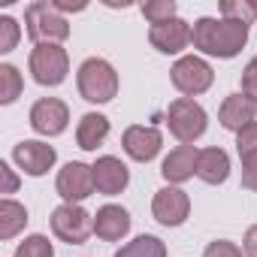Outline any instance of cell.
Instances as JSON below:
<instances>
[{
  "instance_id": "cell-31",
  "label": "cell",
  "mask_w": 257,
  "mask_h": 257,
  "mask_svg": "<svg viewBox=\"0 0 257 257\" xmlns=\"http://www.w3.org/2000/svg\"><path fill=\"white\" fill-rule=\"evenodd\" d=\"M242 248H245V254H248V257H257V224H254V227H248Z\"/></svg>"
},
{
  "instance_id": "cell-3",
  "label": "cell",
  "mask_w": 257,
  "mask_h": 257,
  "mask_svg": "<svg viewBox=\"0 0 257 257\" xmlns=\"http://www.w3.org/2000/svg\"><path fill=\"white\" fill-rule=\"evenodd\" d=\"M25 25H28V37L40 46V43H58L70 37V25L67 19L55 10V4L37 0L25 10Z\"/></svg>"
},
{
  "instance_id": "cell-9",
  "label": "cell",
  "mask_w": 257,
  "mask_h": 257,
  "mask_svg": "<svg viewBox=\"0 0 257 257\" xmlns=\"http://www.w3.org/2000/svg\"><path fill=\"white\" fill-rule=\"evenodd\" d=\"M58 194L67 200V203H79L85 197L94 194V170L73 161L67 164L61 173H58Z\"/></svg>"
},
{
  "instance_id": "cell-4",
  "label": "cell",
  "mask_w": 257,
  "mask_h": 257,
  "mask_svg": "<svg viewBox=\"0 0 257 257\" xmlns=\"http://www.w3.org/2000/svg\"><path fill=\"white\" fill-rule=\"evenodd\" d=\"M167 124H170V134L179 143L188 146V143H194V140H200L206 134V112L191 97H179L167 109Z\"/></svg>"
},
{
  "instance_id": "cell-25",
  "label": "cell",
  "mask_w": 257,
  "mask_h": 257,
  "mask_svg": "<svg viewBox=\"0 0 257 257\" xmlns=\"http://www.w3.org/2000/svg\"><path fill=\"white\" fill-rule=\"evenodd\" d=\"M16 257H55V251H52V242L46 236H28L16 248Z\"/></svg>"
},
{
  "instance_id": "cell-6",
  "label": "cell",
  "mask_w": 257,
  "mask_h": 257,
  "mask_svg": "<svg viewBox=\"0 0 257 257\" xmlns=\"http://www.w3.org/2000/svg\"><path fill=\"white\" fill-rule=\"evenodd\" d=\"M52 230H55V236H58L61 242H67V245H82V242L91 236L94 221H91V215H88L82 206L64 203V206H58V209L52 212Z\"/></svg>"
},
{
  "instance_id": "cell-12",
  "label": "cell",
  "mask_w": 257,
  "mask_h": 257,
  "mask_svg": "<svg viewBox=\"0 0 257 257\" xmlns=\"http://www.w3.org/2000/svg\"><path fill=\"white\" fill-rule=\"evenodd\" d=\"M161 143H164V137L155 127H140L137 124V127H127L124 131V152L140 164H149L161 152Z\"/></svg>"
},
{
  "instance_id": "cell-16",
  "label": "cell",
  "mask_w": 257,
  "mask_h": 257,
  "mask_svg": "<svg viewBox=\"0 0 257 257\" xmlns=\"http://www.w3.org/2000/svg\"><path fill=\"white\" fill-rule=\"evenodd\" d=\"M127 230H131V215L121 206H103L97 215H94V233L106 242H118Z\"/></svg>"
},
{
  "instance_id": "cell-19",
  "label": "cell",
  "mask_w": 257,
  "mask_h": 257,
  "mask_svg": "<svg viewBox=\"0 0 257 257\" xmlns=\"http://www.w3.org/2000/svg\"><path fill=\"white\" fill-rule=\"evenodd\" d=\"M109 137V118L106 115H97V112H88L82 115L79 121V131H76V140H79V149L85 152H94L97 146H103V140Z\"/></svg>"
},
{
  "instance_id": "cell-1",
  "label": "cell",
  "mask_w": 257,
  "mask_h": 257,
  "mask_svg": "<svg viewBox=\"0 0 257 257\" xmlns=\"http://www.w3.org/2000/svg\"><path fill=\"white\" fill-rule=\"evenodd\" d=\"M194 46L215 58H233L248 43V25L233 19H200L194 25Z\"/></svg>"
},
{
  "instance_id": "cell-29",
  "label": "cell",
  "mask_w": 257,
  "mask_h": 257,
  "mask_svg": "<svg viewBox=\"0 0 257 257\" xmlns=\"http://www.w3.org/2000/svg\"><path fill=\"white\" fill-rule=\"evenodd\" d=\"M203 257H242V251H239L233 242L218 239V242H212V245L206 248V254H203Z\"/></svg>"
},
{
  "instance_id": "cell-10",
  "label": "cell",
  "mask_w": 257,
  "mask_h": 257,
  "mask_svg": "<svg viewBox=\"0 0 257 257\" xmlns=\"http://www.w3.org/2000/svg\"><path fill=\"white\" fill-rule=\"evenodd\" d=\"M152 212H155V218H158L164 227H179V224H185V218H188V212H191V200H188V194L179 191V188H161V191L155 194Z\"/></svg>"
},
{
  "instance_id": "cell-32",
  "label": "cell",
  "mask_w": 257,
  "mask_h": 257,
  "mask_svg": "<svg viewBox=\"0 0 257 257\" xmlns=\"http://www.w3.org/2000/svg\"><path fill=\"white\" fill-rule=\"evenodd\" d=\"M0 176H4V194H13L16 185H19V179L13 176V170H10L7 164H0Z\"/></svg>"
},
{
  "instance_id": "cell-15",
  "label": "cell",
  "mask_w": 257,
  "mask_h": 257,
  "mask_svg": "<svg viewBox=\"0 0 257 257\" xmlns=\"http://www.w3.org/2000/svg\"><path fill=\"white\" fill-rule=\"evenodd\" d=\"M94 188L100 191V194H121L124 188H127V167L118 161V158H112V155H106V158H100L94 167Z\"/></svg>"
},
{
  "instance_id": "cell-14",
  "label": "cell",
  "mask_w": 257,
  "mask_h": 257,
  "mask_svg": "<svg viewBox=\"0 0 257 257\" xmlns=\"http://www.w3.org/2000/svg\"><path fill=\"white\" fill-rule=\"evenodd\" d=\"M191 37H194V31H191L188 22H182V19H173V22L155 25L152 34H149L152 46H155L158 52H164V55H176V52H182V49L191 43Z\"/></svg>"
},
{
  "instance_id": "cell-13",
  "label": "cell",
  "mask_w": 257,
  "mask_h": 257,
  "mask_svg": "<svg viewBox=\"0 0 257 257\" xmlns=\"http://www.w3.org/2000/svg\"><path fill=\"white\" fill-rule=\"evenodd\" d=\"M257 115V100L248 97V94H230L224 103H221V112H218V121L227 127V131H245V127L254 121Z\"/></svg>"
},
{
  "instance_id": "cell-26",
  "label": "cell",
  "mask_w": 257,
  "mask_h": 257,
  "mask_svg": "<svg viewBox=\"0 0 257 257\" xmlns=\"http://www.w3.org/2000/svg\"><path fill=\"white\" fill-rule=\"evenodd\" d=\"M236 149H239V158H245V155H257V121H251L245 131L236 134Z\"/></svg>"
},
{
  "instance_id": "cell-23",
  "label": "cell",
  "mask_w": 257,
  "mask_h": 257,
  "mask_svg": "<svg viewBox=\"0 0 257 257\" xmlns=\"http://www.w3.org/2000/svg\"><path fill=\"white\" fill-rule=\"evenodd\" d=\"M143 16L152 22V28L164 25V22H173L176 19V4H173V0H152V4L143 7Z\"/></svg>"
},
{
  "instance_id": "cell-8",
  "label": "cell",
  "mask_w": 257,
  "mask_h": 257,
  "mask_svg": "<svg viewBox=\"0 0 257 257\" xmlns=\"http://www.w3.org/2000/svg\"><path fill=\"white\" fill-rule=\"evenodd\" d=\"M67 121H70V109L58 97H43L31 109V127H34L37 134H43V137L64 134L67 131Z\"/></svg>"
},
{
  "instance_id": "cell-11",
  "label": "cell",
  "mask_w": 257,
  "mask_h": 257,
  "mask_svg": "<svg viewBox=\"0 0 257 257\" xmlns=\"http://www.w3.org/2000/svg\"><path fill=\"white\" fill-rule=\"evenodd\" d=\"M55 149L52 146H46V143H19L16 149H13V161L28 173V176H43V173H49L52 167H55Z\"/></svg>"
},
{
  "instance_id": "cell-28",
  "label": "cell",
  "mask_w": 257,
  "mask_h": 257,
  "mask_svg": "<svg viewBox=\"0 0 257 257\" xmlns=\"http://www.w3.org/2000/svg\"><path fill=\"white\" fill-rule=\"evenodd\" d=\"M242 185L257 191V155H245L242 158Z\"/></svg>"
},
{
  "instance_id": "cell-22",
  "label": "cell",
  "mask_w": 257,
  "mask_h": 257,
  "mask_svg": "<svg viewBox=\"0 0 257 257\" xmlns=\"http://www.w3.org/2000/svg\"><path fill=\"white\" fill-rule=\"evenodd\" d=\"M22 94V73L13 64L0 67V103H13Z\"/></svg>"
},
{
  "instance_id": "cell-20",
  "label": "cell",
  "mask_w": 257,
  "mask_h": 257,
  "mask_svg": "<svg viewBox=\"0 0 257 257\" xmlns=\"http://www.w3.org/2000/svg\"><path fill=\"white\" fill-rule=\"evenodd\" d=\"M28 224V209L16 200L0 203V239H13L22 227Z\"/></svg>"
},
{
  "instance_id": "cell-5",
  "label": "cell",
  "mask_w": 257,
  "mask_h": 257,
  "mask_svg": "<svg viewBox=\"0 0 257 257\" xmlns=\"http://www.w3.org/2000/svg\"><path fill=\"white\" fill-rule=\"evenodd\" d=\"M31 73L40 85H61L70 73V58L58 43H40L31 52Z\"/></svg>"
},
{
  "instance_id": "cell-24",
  "label": "cell",
  "mask_w": 257,
  "mask_h": 257,
  "mask_svg": "<svg viewBox=\"0 0 257 257\" xmlns=\"http://www.w3.org/2000/svg\"><path fill=\"white\" fill-rule=\"evenodd\" d=\"M221 13H224V19L251 25L254 16H257V4H245V0H224V4H221Z\"/></svg>"
},
{
  "instance_id": "cell-7",
  "label": "cell",
  "mask_w": 257,
  "mask_h": 257,
  "mask_svg": "<svg viewBox=\"0 0 257 257\" xmlns=\"http://www.w3.org/2000/svg\"><path fill=\"white\" fill-rule=\"evenodd\" d=\"M170 73H173V85H176L182 94H188V97L203 94V91L212 85V79H215L212 67H209L203 58H197V55H188V58L176 61V67H173Z\"/></svg>"
},
{
  "instance_id": "cell-18",
  "label": "cell",
  "mask_w": 257,
  "mask_h": 257,
  "mask_svg": "<svg viewBox=\"0 0 257 257\" xmlns=\"http://www.w3.org/2000/svg\"><path fill=\"white\" fill-rule=\"evenodd\" d=\"M197 176L206 185H221L230 176V158L224 149H203L197 161Z\"/></svg>"
},
{
  "instance_id": "cell-17",
  "label": "cell",
  "mask_w": 257,
  "mask_h": 257,
  "mask_svg": "<svg viewBox=\"0 0 257 257\" xmlns=\"http://www.w3.org/2000/svg\"><path fill=\"white\" fill-rule=\"evenodd\" d=\"M197 161H200V152L194 146H179L176 152L167 155L161 173H164L167 182H188L197 173Z\"/></svg>"
},
{
  "instance_id": "cell-27",
  "label": "cell",
  "mask_w": 257,
  "mask_h": 257,
  "mask_svg": "<svg viewBox=\"0 0 257 257\" xmlns=\"http://www.w3.org/2000/svg\"><path fill=\"white\" fill-rule=\"evenodd\" d=\"M16 43H19V25L10 16H4L0 19V52H13Z\"/></svg>"
},
{
  "instance_id": "cell-30",
  "label": "cell",
  "mask_w": 257,
  "mask_h": 257,
  "mask_svg": "<svg viewBox=\"0 0 257 257\" xmlns=\"http://www.w3.org/2000/svg\"><path fill=\"white\" fill-rule=\"evenodd\" d=\"M242 94H248V97L257 100V58H251L248 67H245V73H242Z\"/></svg>"
},
{
  "instance_id": "cell-21",
  "label": "cell",
  "mask_w": 257,
  "mask_h": 257,
  "mask_svg": "<svg viewBox=\"0 0 257 257\" xmlns=\"http://www.w3.org/2000/svg\"><path fill=\"white\" fill-rule=\"evenodd\" d=\"M115 257H167V248L158 236H137L134 242H127Z\"/></svg>"
},
{
  "instance_id": "cell-2",
  "label": "cell",
  "mask_w": 257,
  "mask_h": 257,
  "mask_svg": "<svg viewBox=\"0 0 257 257\" xmlns=\"http://www.w3.org/2000/svg\"><path fill=\"white\" fill-rule=\"evenodd\" d=\"M79 94L88 103H106L118 94V73L103 58H88L79 67Z\"/></svg>"
}]
</instances>
